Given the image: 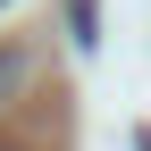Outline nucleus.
<instances>
[{"label": "nucleus", "mask_w": 151, "mask_h": 151, "mask_svg": "<svg viewBox=\"0 0 151 151\" xmlns=\"http://www.w3.org/2000/svg\"><path fill=\"white\" fill-rule=\"evenodd\" d=\"M67 25H76V42H84V50L101 42V34H92V25H101V9H92V0H67Z\"/></svg>", "instance_id": "obj_2"}, {"label": "nucleus", "mask_w": 151, "mask_h": 151, "mask_svg": "<svg viewBox=\"0 0 151 151\" xmlns=\"http://www.w3.org/2000/svg\"><path fill=\"white\" fill-rule=\"evenodd\" d=\"M0 151H9V143H0Z\"/></svg>", "instance_id": "obj_4"}, {"label": "nucleus", "mask_w": 151, "mask_h": 151, "mask_svg": "<svg viewBox=\"0 0 151 151\" xmlns=\"http://www.w3.org/2000/svg\"><path fill=\"white\" fill-rule=\"evenodd\" d=\"M17 84H25V50L0 42V101H17Z\"/></svg>", "instance_id": "obj_1"}, {"label": "nucleus", "mask_w": 151, "mask_h": 151, "mask_svg": "<svg viewBox=\"0 0 151 151\" xmlns=\"http://www.w3.org/2000/svg\"><path fill=\"white\" fill-rule=\"evenodd\" d=\"M0 9H9V0H0Z\"/></svg>", "instance_id": "obj_3"}]
</instances>
